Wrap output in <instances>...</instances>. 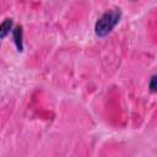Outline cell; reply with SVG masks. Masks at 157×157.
<instances>
[{"label": "cell", "instance_id": "cell-2", "mask_svg": "<svg viewBox=\"0 0 157 157\" xmlns=\"http://www.w3.org/2000/svg\"><path fill=\"white\" fill-rule=\"evenodd\" d=\"M12 39L17 48V52H23V31L21 26H16L12 28Z\"/></svg>", "mask_w": 157, "mask_h": 157}, {"label": "cell", "instance_id": "cell-1", "mask_svg": "<svg viewBox=\"0 0 157 157\" xmlns=\"http://www.w3.org/2000/svg\"><path fill=\"white\" fill-rule=\"evenodd\" d=\"M120 18H121L120 9H113L104 12L94 25V33L99 38L108 36L114 29V27L119 23Z\"/></svg>", "mask_w": 157, "mask_h": 157}, {"label": "cell", "instance_id": "cell-3", "mask_svg": "<svg viewBox=\"0 0 157 157\" xmlns=\"http://www.w3.org/2000/svg\"><path fill=\"white\" fill-rule=\"evenodd\" d=\"M12 26H13V22L11 18H5L0 23V39L5 38L12 31Z\"/></svg>", "mask_w": 157, "mask_h": 157}, {"label": "cell", "instance_id": "cell-4", "mask_svg": "<svg viewBox=\"0 0 157 157\" xmlns=\"http://www.w3.org/2000/svg\"><path fill=\"white\" fill-rule=\"evenodd\" d=\"M148 88H150V91H151L152 93H155V92H156V76H155V75H152V76H151V78H150Z\"/></svg>", "mask_w": 157, "mask_h": 157}]
</instances>
